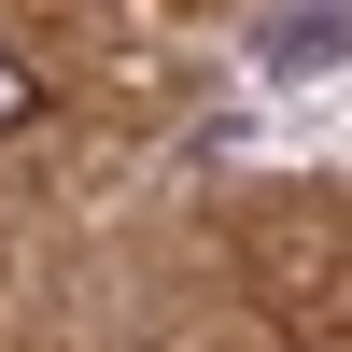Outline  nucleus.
Returning a JSON list of instances; mask_svg holds the SVG:
<instances>
[{"label":"nucleus","instance_id":"f257e3e1","mask_svg":"<svg viewBox=\"0 0 352 352\" xmlns=\"http://www.w3.org/2000/svg\"><path fill=\"white\" fill-rule=\"evenodd\" d=\"M28 113H43V71H28L14 43H0V127H28Z\"/></svg>","mask_w":352,"mask_h":352}]
</instances>
